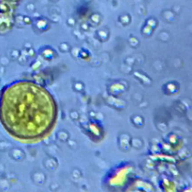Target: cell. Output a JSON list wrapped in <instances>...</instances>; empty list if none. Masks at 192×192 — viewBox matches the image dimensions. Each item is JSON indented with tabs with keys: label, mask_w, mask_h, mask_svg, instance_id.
Returning a JSON list of instances; mask_svg holds the SVG:
<instances>
[{
	"label": "cell",
	"mask_w": 192,
	"mask_h": 192,
	"mask_svg": "<svg viewBox=\"0 0 192 192\" xmlns=\"http://www.w3.org/2000/svg\"><path fill=\"white\" fill-rule=\"evenodd\" d=\"M56 114L53 97L36 83L17 82L1 93L0 121L19 141H35L46 137L55 127Z\"/></svg>",
	"instance_id": "1"
}]
</instances>
